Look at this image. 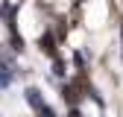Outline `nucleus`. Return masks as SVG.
Returning <instances> with one entry per match:
<instances>
[{
  "mask_svg": "<svg viewBox=\"0 0 123 117\" xmlns=\"http://www.w3.org/2000/svg\"><path fill=\"white\" fill-rule=\"evenodd\" d=\"M79 3H82V0H79Z\"/></svg>",
  "mask_w": 123,
  "mask_h": 117,
  "instance_id": "nucleus-1",
  "label": "nucleus"
}]
</instances>
